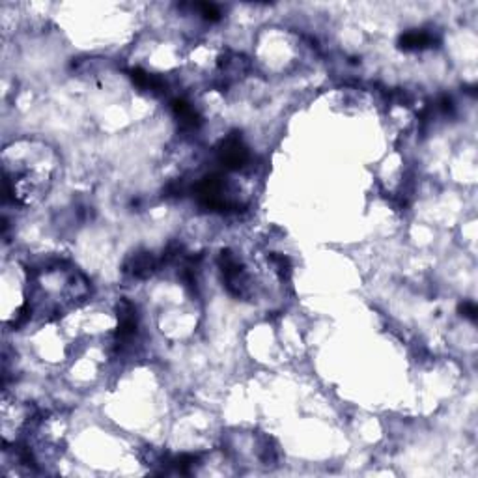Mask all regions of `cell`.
I'll list each match as a JSON object with an SVG mask.
<instances>
[{
    "label": "cell",
    "instance_id": "7",
    "mask_svg": "<svg viewBox=\"0 0 478 478\" xmlns=\"http://www.w3.org/2000/svg\"><path fill=\"white\" fill-rule=\"evenodd\" d=\"M195 8L200 11V15L206 19V21H219L221 19V10H219L215 4H210V2H202V4H195Z\"/></svg>",
    "mask_w": 478,
    "mask_h": 478
},
{
    "label": "cell",
    "instance_id": "1",
    "mask_svg": "<svg viewBox=\"0 0 478 478\" xmlns=\"http://www.w3.org/2000/svg\"><path fill=\"white\" fill-rule=\"evenodd\" d=\"M219 264H221L224 284H226L230 294L235 295V297H245L249 294V280H247V275H245L243 267L238 261V258L226 250V252L221 254Z\"/></svg>",
    "mask_w": 478,
    "mask_h": 478
},
{
    "label": "cell",
    "instance_id": "3",
    "mask_svg": "<svg viewBox=\"0 0 478 478\" xmlns=\"http://www.w3.org/2000/svg\"><path fill=\"white\" fill-rule=\"evenodd\" d=\"M157 267H159V261L153 258L151 252H137L128 258L123 266V273L133 278H148L157 271Z\"/></svg>",
    "mask_w": 478,
    "mask_h": 478
},
{
    "label": "cell",
    "instance_id": "6",
    "mask_svg": "<svg viewBox=\"0 0 478 478\" xmlns=\"http://www.w3.org/2000/svg\"><path fill=\"white\" fill-rule=\"evenodd\" d=\"M131 78H133V83L142 90H150V92H163V90H165V81H163L161 77L142 71L139 67L131 69Z\"/></svg>",
    "mask_w": 478,
    "mask_h": 478
},
{
    "label": "cell",
    "instance_id": "5",
    "mask_svg": "<svg viewBox=\"0 0 478 478\" xmlns=\"http://www.w3.org/2000/svg\"><path fill=\"white\" fill-rule=\"evenodd\" d=\"M434 43L435 38L426 30H411V32L402 34L398 39V45L404 50H424L430 49Z\"/></svg>",
    "mask_w": 478,
    "mask_h": 478
},
{
    "label": "cell",
    "instance_id": "4",
    "mask_svg": "<svg viewBox=\"0 0 478 478\" xmlns=\"http://www.w3.org/2000/svg\"><path fill=\"white\" fill-rule=\"evenodd\" d=\"M170 107H172L174 116H176V120H178L182 128L189 129V131L198 129L202 120L200 116H198V112L195 111V107H191L189 103L184 100H174L172 103H170Z\"/></svg>",
    "mask_w": 478,
    "mask_h": 478
},
{
    "label": "cell",
    "instance_id": "8",
    "mask_svg": "<svg viewBox=\"0 0 478 478\" xmlns=\"http://www.w3.org/2000/svg\"><path fill=\"white\" fill-rule=\"evenodd\" d=\"M458 310H460V314H462L463 317H467V320H471V322H474V320H477L478 308H477V305H474L473 301H463L462 305L458 306Z\"/></svg>",
    "mask_w": 478,
    "mask_h": 478
},
{
    "label": "cell",
    "instance_id": "2",
    "mask_svg": "<svg viewBox=\"0 0 478 478\" xmlns=\"http://www.w3.org/2000/svg\"><path fill=\"white\" fill-rule=\"evenodd\" d=\"M249 150L245 148L238 135H230L228 139L223 140L221 150H219V161L223 163L224 168L228 170H239L249 163Z\"/></svg>",
    "mask_w": 478,
    "mask_h": 478
}]
</instances>
